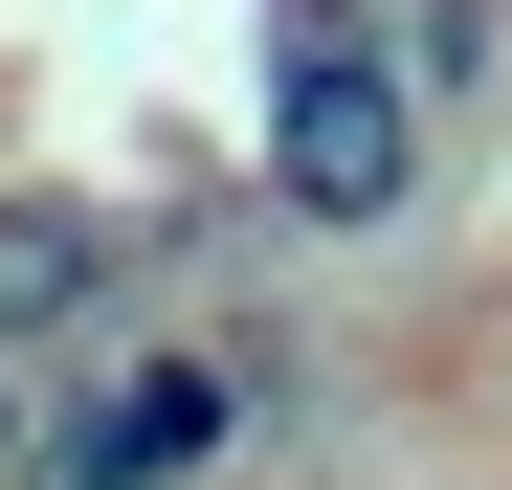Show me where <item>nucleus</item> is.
Segmentation results:
<instances>
[{"label":"nucleus","instance_id":"nucleus-1","mask_svg":"<svg viewBox=\"0 0 512 490\" xmlns=\"http://www.w3.org/2000/svg\"><path fill=\"white\" fill-rule=\"evenodd\" d=\"M423 90L379 67V23L357 0H268V201L312 223V245H379L401 201H423Z\"/></svg>","mask_w":512,"mask_h":490},{"label":"nucleus","instance_id":"nucleus-2","mask_svg":"<svg viewBox=\"0 0 512 490\" xmlns=\"http://www.w3.org/2000/svg\"><path fill=\"white\" fill-rule=\"evenodd\" d=\"M245 379H290V357H134L90 424H45V468H23V490H156V468H201V446L245 424Z\"/></svg>","mask_w":512,"mask_h":490},{"label":"nucleus","instance_id":"nucleus-3","mask_svg":"<svg viewBox=\"0 0 512 490\" xmlns=\"http://www.w3.org/2000/svg\"><path fill=\"white\" fill-rule=\"evenodd\" d=\"M112 290H134V223H112V201H67V179H0V357H67V335H112Z\"/></svg>","mask_w":512,"mask_h":490},{"label":"nucleus","instance_id":"nucleus-4","mask_svg":"<svg viewBox=\"0 0 512 490\" xmlns=\"http://www.w3.org/2000/svg\"><path fill=\"white\" fill-rule=\"evenodd\" d=\"M379 67L423 90V134H468V112L512 90V0H401V23H379Z\"/></svg>","mask_w":512,"mask_h":490},{"label":"nucleus","instance_id":"nucleus-5","mask_svg":"<svg viewBox=\"0 0 512 490\" xmlns=\"http://www.w3.org/2000/svg\"><path fill=\"white\" fill-rule=\"evenodd\" d=\"M23 468H45V401H23V379H0V490H23Z\"/></svg>","mask_w":512,"mask_h":490}]
</instances>
